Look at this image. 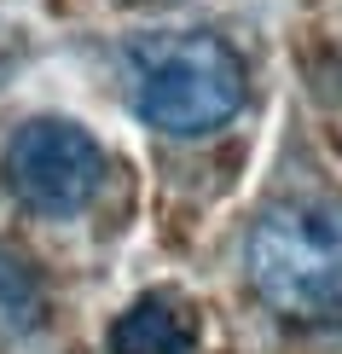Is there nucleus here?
Returning a JSON list of instances; mask_svg holds the SVG:
<instances>
[{"label": "nucleus", "instance_id": "obj_1", "mask_svg": "<svg viewBox=\"0 0 342 354\" xmlns=\"http://www.w3.org/2000/svg\"><path fill=\"white\" fill-rule=\"evenodd\" d=\"M128 99L157 134L203 140L249 99V70L209 29H151L128 47Z\"/></svg>", "mask_w": 342, "mask_h": 354}, {"label": "nucleus", "instance_id": "obj_2", "mask_svg": "<svg viewBox=\"0 0 342 354\" xmlns=\"http://www.w3.org/2000/svg\"><path fill=\"white\" fill-rule=\"evenodd\" d=\"M244 273L261 308L290 326H342V209L273 203L244 239Z\"/></svg>", "mask_w": 342, "mask_h": 354}, {"label": "nucleus", "instance_id": "obj_3", "mask_svg": "<svg viewBox=\"0 0 342 354\" xmlns=\"http://www.w3.org/2000/svg\"><path fill=\"white\" fill-rule=\"evenodd\" d=\"M0 174H6V192L23 203L29 215H82L87 203L99 198V180H105V151L70 116H35L0 151Z\"/></svg>", "mask_w": 342, "mask_h": 354}, {"label": "nucleus", "instance_id": "obj_4", "mask_svg": "<svg viewBox=\"0 0 342 354\" xmlns=\"http://www.w3.org/2000/svg\"><path fill=\"white\" fill-rule=\"evenodd\" d=\"M191 348H198V314L169 290L140 297L111 326V354H191Z\"/></svg>", "mask_w": 342, "mask_h": 354}, {"label": "nucleus", "instance_id": "obj_5", "mask_svg": "<svg viewBox=\"0 0 342 354\" xmlns=\"http://www.w3.org/2000/svg\"><path fill=\"white\" fill-rule=\"evenodd\" d=\"M41 308H47V297H41L35 268H29L18 250L0 244V348L23 343V337L41 326Z\"/></svg>", "mask_w": 342, "mask_h": 354}, {"label": "nucleus", "instance_id": "obj_6", "mask_svg": "<svg viewBox=\"0 0 342 354\" xmlns=\"http://www.w3.org/2000/svg\"><path fill=\"white\" fill-rule=\"evenodd\" d=\"M12 64H18V41H12V35H0V82L12 76Z\"/></svg>", "mask_w": 342, "mask_h": 354}, {"label": "nucleus", "instance_id": "obj_7", "mask_svg": "<svg viewBox=\"0 0 342 354\" xmlns=\"http://www.w3.org/2000/svg\"><path fill=\"white\" fill-rule=\"evenodd\" d=\"M128 6H162V0H128Z\"/></svg>", "mask_w": 342, "mask_h": 354}]
</instances>
